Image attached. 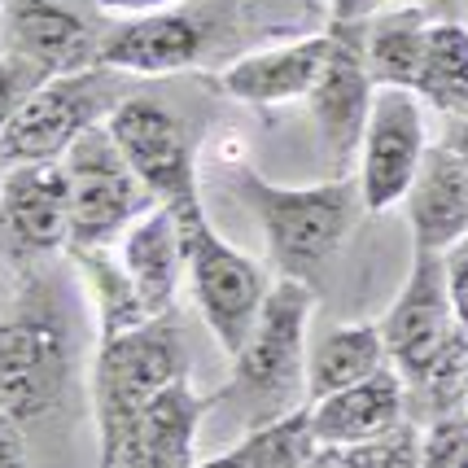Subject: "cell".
<instances>
[{
    "mask_svg": "<svg viewBox=\"0 0 468 468\" xmlns=\"http://www.w3.org/2000/svg\"><path fill=\"white\" fill-rule=\"evenodd\" d=\"M315 289L306 281L281 276L267 289L263 311L250 328L245 346L232 355V381L215 394V403H232L250 429L271 425L303 408L306 394V315Z\"/></svg>",
    "mask_w": 468,
    "mask_h": 468,
    "instance_id": "1",
    "label": "cell"
},
{
    "mask_svg": "<svg viewBox=\"0 0 468 468\" xmlns=\"http://www.w3.org/2000/svg\"><path fill=\"white\" fill-rule=\"evenodd\" d=\"M70 328L66 303L53 276L27 271L22 289L0 320V416L9 420H40L61 403L70 386Z\"/></svg>",
    "mask_w": 468,
    "mask_h": 468,
    "instance_id": "2",
    "label": "cell"
},
{
    "mask_svg": "<svg viewBox=\"0 0 468 468\" xmlns=\"http://www.w3.org/2000/svg\"><path fill=\"white\" fill-rule=\"evenodd\" d=\"M237 197L250 206V215L263 228L267 254L281 276L315 281L324 263L342 250L355 219L364 215L359 180H328L311 188H281L254 171L232 176Z\"/></svg>",
    "mask_w": 468,
    "mask_h": 468,
    "instance_id": "3",
    "label": "cell"
},
{
    "mask_svg": "<svg viewBox=\"0 0 468 468\" xmlns=\"http://www.w3.org/2000/svg\"><path fill=\"white\" fill-rule=\"evenodd\" d=\"M188 372L184 359V337L176 311H163L136 328H101L97 337V359H92V416H97V468H114L122 429L132 416Z\"/></svg>",
    "mask_w": 468,
    "mask_h": 468,
    "instance_id": "4",
    "label": "cell"
},
{
    "mask_svg": "<svg viewBox=\"0 0 468 468\" xmlns=\"http://www.w3.org/2000/svg\"><path fill=\"white\" fill-rule=\"evenodd\" d=\"M171 215H176V232H180L184 267H188V281H193L197 311L206 315L210 333L219 337L224 355L232 359V355L245 346L254 320H259L271 281H267V271L254 263V259H245L241 250H232V245L210 228L197 188L176 197V202H171Z\"/></svg>",
    "mask_w": 468,
    "mask_h": 468,
    "instance_id": "5",
    "label": "cell"
},
{
    "mask_svg": "<svg viewBox=\"0 0 468 468\" xmlns=\"http://www.w3.org/2000/svg\"><path fill=\"white\" fill-rule=\"evenodd\" d=\"M114 105H119L114 70H101V66L40 80L22 97V105L9 114L5 132H0V171L22 163L66 158V149L80 141L88 127L110 119Z\"/></svg>",
    "mask_w": 468,
    "mask_h": 468,
    "instance_id": "6",
    "label": "cell"
},
{
    "mask_svg": "<svg viewBox=\"0 0 468 468\" xmlns=\"http://www.w3.org/2000/svg\"><path fill=\"white\" fill-rule=\"evenodd\" d=\"M66 176H70V237L66 250H105L141 210L154 206L127 166L122 149L105 132V122L88 127L80 141L66 149Z\"/></svg>",
    "mask_w": 468,
    "mask_h": 468,
    "instance_id": "7",
    "label": "cell"
},
{
    "mask_svg": "<svg viewBox=\"0 0 468 468\" xmlns=\"http://www.w3.org/2000/svg\"><path fill=\"white\" fill-rule=\"evenodd\" d=\"M425 114L420 97L408 88H377L359 144V197L367 215H386L408 197L425 158Z\"/></svg>",
    "mask_w": 468,
    "mask_h": 468,
    "instance_id": "8",
    "label": "cell"
},
{
    "mask_svg": "<svg viewBox=\"0 0 468 468\" xmlns=\"http://www.w3.org/2000/svg\"><path fill=\"white\" fill-rule=\"evenodd\" d=\"M210 36H215V0L171 5V9H154V14L119 22L110 36H101L92 66L114 70V75H141V80L176 75L202 58Z\"/></svg>",
    "mask_w": 468,
    "mask_h": 468,
    "instance_id": "9",
    "label": "cell"
},
{
    "mask_svg": "<svg viewBox=\"0 0 468 468\" xmlns=\"http://www.w3.org/2000/svg\"><path fill=\"white\" fill-rule=\"evenodd\" d=\"M455 333H460V320H455V306L447 293L442 254L411 250L408 285L381 315V342H386L389 367L403 377V386H411Z\"/></svg>",
    "mask_w": 468,
    "mask_h": 468,
    "instance_id": "10",
    "label": "cell"
},
{
    "mask_svg": "<svg viewBox=\"0 0 468 468\" xmlns=\"http://www.w3.org/2000/svg\"><path fill=\"white\" fill-rule=\"evenodd\" d=\"M105 132L122 149L127 166L136 171L144 193L154 202H176L197 188V163H193V136L180 114H171L154 97H127L110 110Z\"/></svg>",
    "mask_w": 468,
    "mask_h": 468,
    "instance_id": "11",
    "label": "cell"
},
{
    "mask_svg": "<svg viewBox=\"0 0 468 468\" xmlns=\"http://www.w3.org/2000/svg\"><path fill=\"white\" fill-rule=\"evenodd\" d=\"M328 36H333V53H328L315 88L306 92V110H311V119L320 127L324 144L333 149V158L346 163L350 154L364 144V127L372 97H377V83L367 75V58H364V22H333Z\"/></svg>",
    "mask_w": 468,
    "mask_h": 468,
    "instance_id": "12",
    "label": "cell"
},
{
    "mask_svg": "<svg viewBox=\"0 0 468 468\" xmlns=\"http://www.w3.org/2000/svg\"><path fill=\"white\" fill-rule=\"evenodd\" d=\"M215 399L193 389L188 372L163 386L144 403L132 425L122 429L114 468H193V447H197V425Z\"/></svg>",
    "mask_w": 468,
    "mask_h": 468,
    "instance_id": "13",
    "label": "cell"
},
{
    "mask_svg": "<svg viewBox=\"0 0 468 468\" xmlns=\"http://www.w3.org/2000/svg\"><path fill=\"white\" fill-rule=\"evenodd\" d=\"M0 228L18 254H48L70 237L66 163H22L0 171Z\"/></svg>",
    "mask_w": 468,
    "mask_h": 468,
    "instance_id": "14",
    "label": "cell"
},
{
    "mask_svg": "<svg viewBox=\"0 0 468 468\" xmlns=\"http://www.w3.org/2000/svg\"><path fill=\"white\" fill-rule=\"evenodd\" d=\"M0 18H5V36L14 44V58L40 70L44 80L88 70L97 61L101 40L75 9H66L58 0H0Z\"/></svg>",
    "mask_w": 468,
    "mask_h": 468,
    "instance_id": "15",
    "label": "cell"
},
{
    "mask_svg": "<svg viewBox=\"0 0 468 468\" xmlns=\"http://www.w3.org/2000/svg\"><path fill=\"white\" fill-rule=\"evenodd\" d=\"M328 53H333V36H306L293 44H276V48H259L245 53L241 61H232L224 75L215 80V88L245 105H281L298 101L315 88L320 70H324Z\"/></svg>",
    "mask_w": 468,
    "mask_h": 468,
    "instance_id": "16",
    "label": "cell"
},
{
    "mask_svg": "<svg viewBox=\"0 0 468 468\" xmlns=\"http://www.w3.org/2000/svg\"><path fill=\"white\" fill-rule=\"evenodd\" d=\"M403 206L411 224V250L442 254L468 232V163L447 144L425 149Z\"/></svg>",
    "mask_w": 468,
    "mask_h": 468,
    "instance_id": "17",
    "label": "cell"
},
{
    "mask_svg": "<svg viewBox=\"0 0 468 468\" xmlns=\"http://www.w3.org/2000/svg\"><path fill=\"white\" fill-rule=\"evenodd\" d=\"M399 420H408V389L394 367H377L364 381L311 403V433L320 447H350V442L381 438Z\"/></svg>",
    "mask_w": 468,
    "mask_h": 468,
    "instance_id": "18",
    "label": "cell"
},
{
    "mask_svg": "<svg viewBox=\"0 0 468 468\" xmlns=\"http://www.w3.org/2000/svg\"><path fill=\"white\" fill-rule=\"evenodd\" d=\"M119 263L149 315L171 311L176 285H180V271H184V250H180L171 202H154L149 210H141L132 224L122 228Z\"/></svg>",
    "mask_w": 468,
    "mask_h": 468,
    "instance_id": "19",
    "label": "cell"
},
{
    "mask_svg": "<svg viewBox=\"0 0 468 468\" xmlns=\"http://www.w3.org/2000/svg\"><path fill=\"white\" fill-rule=\"evenodd\" d=\"M386 367L381 324H337L306 350V399H324Z\"/></svg>",
    "mask_w": 468,
    "mask_h": 468,
    "instance_id": "20",
    "label": "cell"
},
{
    "mask_svg": "<svg viewBox=\"0 0 468 468\" xmlns=\"http://www.w3.org/2000/svg\"><path fill=\"white\" fill-rule=\"evenodd\" d=\"M425 31L429 22L420 14V5L394 9L364 27V58L367 75L377 88H420V70H425Z\"/></svg>",
    "mask_w": 468,
    "mask_h": 468,
    "instance_id": "21",
    "label": "cell"
},
{
    "mask_svg": "<svg viewBox=\"0 0 468 468\" xmlns=\"http://www.w3.org/2000/svg\"><path fill=\"white\" fill-rule=\"evenodd\" d=\"M315 451H320V442L311 433V403H303L271 425L250 429L232 451L193 468H306Z\"/></svg>",
    "mask_w": 468,
    "mask_h": 468,
    "instance_id": "22",
    "label": "cell"
},
{
    "mask_svg": "<svg viewBox=\"0 0 468 468\" xmlns=\"http://www.w3.org/2000/svg\"><path fill=\"white\" fill-rule=\"evenodd\" d=\"M416 97L433 101L447 114H468V27H460V22H429L425 70H420Z\"/></svg>",
    "mask_w": 468,
    "mask_h": 468,
    "instance_id": "23",
    "label": "cell"
},
{
    "mask_svg": "<svg viewBox=\"0 0 468 468\" xmlns=\"http://www.w3.org/2000/svg\"><path fill=\"white\" fill-rule=\"evenodd\" d=\"M416 455H420V429L416 420H399L381 438L350 442V447H320L306 468H416Z\"/></svg>",
    "mask_w": 468,
    "mask_h": 468,
    "instance_id": "24",
    "label": "cell"
},
{
    "mask_svg": "<svg viewBox=\"0 0 468 468\" xmlns=\"http://www.w3.org/2000/svg\"><path fill=\"white\" fill-rule=\"evenodd\" d=\"M416 468H468V411L429 420L420 433Z\"/></svg>",
    "mask_w": 468,
    "mask_h": 468,
    "instance_id": "25",
    "label": "cell"
},
{
    "mask_svg": "<svg viewBox=\"0 0 468 468\" xmlns=\"http://www.w3.org/2000/svg\"><path fill=\"white\" fill-rule=\"evenodd\" d=\"M442 271H447V293L451 306H455V320L468 333V232L442 250Z\"/></svg>",
    "mask_w": 468,
    "mask_h": 468,
    "instance_id": "26",
    "label": "cell"
},
{
    "mask_svg": "<svg viewBox=\"0 0 468 468\" xmlns=\"http://www.w3.org/2000/svg\"><path fill=\"white\" fill-rule=\"evenodd\" d=\"M0 468H31L27 460V442H22V425L0 416Z\"/></svg>",
    "mask_w": 468,
    "mask_h": 468,
    "instance_id": "27",
    "label": "cell"
},
{
    "mask_svg": "<svg viewBox=\"0 0 468 468\" xmlns=\"http://www.w3.org/2000/svg\"><path fill=\"white\" fill-rule=\"evenodd\" d=\"M101 9H110V14H154V9H171V5H184V0H97Z\"/></svg>",
    "mask_w": 468,
    "mask_h": 468,
    "instance_id": "28",
    "label": "cell"
},
{
    "mask_svg": "<svg viewBox=\"0 0 468 468\" xmlns=\"http://www.w3.org/2000/svg\"><path fill=\"white\" fill-rule=\"evenodd\" d=\"M442 144H447V149H455V154H460V158L468 163V114H451Z\"/></svg>",
    "mask_w": 468,
    "mask_h": 468,
    "instance_id": "29",
    "label": "cell"
},
{
    "mask_svg": "<svg viewBox=\"0 0 468 468\" xmlns=\"http://www.w3.org/2000/svg\"><path fill=\"white\" fill-rule=\"evenodd\" d=\"M367 0H333V22H364Z\"/></svg>",
    "mask_w": 468,
    "mask_h": 468,
    "instance_id": "30",
    "label": "cell"
},
{
    "mask_svg": "<svg viewBox=\"0 0 468 468\" xmlns=\"http://www.w3.org/2000/svg\"><path fill=\"white\" fill-rule=\"evenodd\" d=\"M0 40H5V18H0Z\"/></svg>",
    "mask_w": 468,
    "mask_h": 468,
    "instance_id": "31",
    "label": "cell"
}]
</instances>
